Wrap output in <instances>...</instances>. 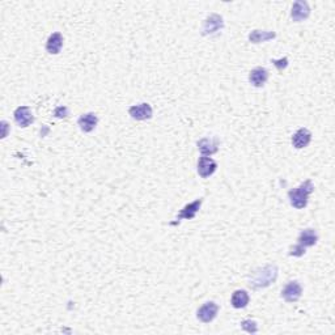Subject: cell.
I'll list each match as a JSON object with an SVG mask.
<instances>
[{
    "label": "cell",
    "mask_w": 335,
    "mask_h": 335,
    "mask_svg": "<svg viewBox=\"0 0 335 335\" xmlns=\"http://www.w3.org/2000/svg\"><path fill=\"white\" fill-rule=\"evenodd\" d=\"M218 169V162L215 161L211 157H207V156H202L198 160L197 165V171L198 174L202 177V178H208L209 176H212L213 173Z\"/></svg>",
    "instance_id": "obj_6"
},
{
    "label": "cell",
    "mask_w": 335,
    "mask_h": 335,
    "mask_svg": "<svg viewBox=\"0 0 335 335\" xmlns=\"http://www.w3.org/2000/svg\"><path fill=\"white\" fill-rule=\"evenodd\" d=\"M241 327H243L245 331L250 332V334H255V332L258 331V325L255 321H251V320H245L241 322Z\"/></svg>",
    "instance_id": "obj_19"
},
{
    "label": "cell",
    "mask_w": 335,
    "mask_h": 335,
    "mask_svg": "<svg viewBox=\"0 0 335 335\" xmlns=\"http://www.w3.org/2000/svg\"><path fill=\"white\" fill-rule=\"evenodd\" d=\"M219 313V305L213 301H208L198 309L197 318L203 323L212 322Z\"/></svg>",
    "instance_id": "obj_4"
},
{
    "label": "cell",
    "mask_w": 335,
    "mask_h": 335,
    "mask_svg": "<svg viewBox=\"0 0 335 335\" xmlns=\"http://www.w3.org/2000/svg\"><path fill=\"white\" fill-rule=\"evenodd\" d=\"M249 300H250V297H249L248 292L245 290H237L232 295L230 304H232L234 309H243L248 305Z\"/></svg>",
    "instance_id": "obj_18"
},
{
    "label": "cell",
    "mask_w": 335,
    "mask_h": 335,
    "mask_svg": "<svg viewBox=\"0 0 335 335\" xmlns=\"http://www.w3.org/2000/svg\"><path fill=\"white\" fill-rule=\"evenodd\" d=\"M97 123H99V118L94 113L83 114L78 119V125L83 132H92L96 129Z\"/></svg>",
    "instance_id": "obj_13"
},
{
    "label": "cell",
    "mask_w": 335,
    "mask_h": 335,
    "mask_svg": "<svg viewBox=\"0 0 335 335\" xmlns=\"http://www.w3.org/2000/svg\"><path fill=\"white\" fill-rule=\"evenodd\" d=\"M219 144H220V140L216 136L203 138L198 141V150L201 151L203 156H211L219 151Z\"/></svg>",
    "instance_id": "obj_11"
},
{
    "label": "cell",
    "mask_w": 335,
    "mask_h": 335,
    "mask_svg": "<svg viewBox=\"0 0 335 335\" xmlns=\"http://www.w3.org/2000/svg\"><path fill=\"white\" fill-rule=\"evenodd\" d=\"M202 203H203V199H197L193 203H188L181 209V212L177 215V220H182V219H186V220H192V219L195 218V215L198 213L199 208H201Z\"/></svg>",
    "instance_id": "obj_14"
},
{
    "label": "cell",
    "mask_w": 335,
    "mask_h": 335,
    "mask_svg": "<svg viewBox=\"0 0 335 335\" xmlns=\"http://www.w3.org/2000/svg\"><path fill=\"white\" fill-rule=\"evenodd\" d=\"M68 108L66 106H58L57 109L54 110V117L57 118H66L68 117Z\"/></svg>",
    "instance_id": "obj_22"
},
{
    "label": "cell",
    "mask_w": 335,
    "mask_h": 335,
    "mask_svg": "<svg viewBox=\"0 0 335 335\" xmlns=\"http://www.w3.org/2000/svg\"><path fill=\"white\" fill-rule=\"evenodd\" d=\"M302 295V287L299 281L292 280L288 281L285 287L281 290V297L287 302H296L299 301Z\"/></svg>",
    "instance_id": "obj_5"
},
{
    "label": "cell",
    "mask_w": 335,
    "mask_h": 335,
    "mask_svg": "<svg viewBox=\"0 0 335 335\" xmlns=\"http://www.w3.org/2000/svg\"><path fill=\"white\" fill-rule=\"evenodd\" d=\"M63 41H64V39H63V36L59 32H55V33L51 34L47 38V41H46V50H47L49 54H59L63 47Z\"/></svg>",
    "instance_id": "obj_15"
},
{
    "label": "cell",
    "mask_w": 335,
    "mask_h": 335,
    "mask_svg": "<svg viewBox=\"0 0 335 335\" xmlns=\"http://www.w3.org/2000/svg\"><path fill=\"white\" fill-rule=\"evenodd\" d=\"M310 15V8H309V4L304 0H297L295 2L291 9V18H292L295 22H301V21L306 20Z\"/></svg>",
    "instance_id": "obj_7"
},
{
    "label": "cell",
    "mask_w": 335,
    "mask_h": 335,
    "mask_svg": "<svg viewBox=\"0 0 335 335\" xmlns=\"http://www.w3.org/2000/svg\"><path fill=\"white\" fill-rule=\"evenodd\" d=\"M224 28V20L218 13H211L207 16L204 20L203 27H202V36H216L223 30Z\"/></svg>",
    "instance_id": "obj_3"
},
{
    "label": "cell",
    "mask_w": 335,
    "mask_h": 335,
    "mask_svg": "<svg viewBox=\"0 0 335 335\" xmlns=\"http://www.w3.org/2000/svg\"><path fill=\"white\" fill-rule=\"evenodd\" d=\"M271 63L276 67V69H278L279 72H281L283 69H285L288 67V59H287V58H281V59H278V60L271 59Z\"/></svg>",
    "instance_id": "obj_21"
},
{
    "label": "cell",
    "mask_w": 335,
    "mask_h": 335,
    "mask_svg": "<svg viewBox=\"0 0 335 335\" xmlns=\"http://www.w3.org/2000/svg\"><path fill=\"white\" fill-rule=\"evenodd\" d=\"M299 244L304 248H310L314 246L318 241V234L316 232V229L313 228H308V229L301 230V233L299 234V238H297Z\"/></svg>",
    "instance_id": "obj_16"
},
{
    "label": "cell",
    "mask_w": 335,
    "mask_h": 335,
    "mask_svg": "<svg viewBox=\"0 0 335 335\" xmlns=\"http://www.w3.org/2000/svg\"><path fill=\"white\" fill-rule=\"evenodd\" d=\"M312 140V132L308 129H300L297 130L292 136V146L296 150H302L305 147L309 146Z\"/></svg>",
    "instance_id": "obj_12"
},
{
    "label": "cell",
    "mask_w": 335,
    "mask_h": 335,
    "mask_svg": "<svg viewBox=\"0 0 335 335\" xmlns=\"http://www.w3.org/2000/svg\"><path fill=\"white\" fill-rule=\"evenodd\" d=\"M13 117H15L16 123L20 127H24V129L34 122L33 113H32L29 106H18L13 113Z\"/></svg>",
    "instance_id": "obj_9"
},
{
    "label": "cell",
    "mask_w": 335,
    "mask_h": 335,
    "mask_svg": "<svg viewBox=\"0 0 335 335\" xmlns=\"http://www.w3.org/2000/svg\"><path fill=\"white\" fill-rule=\"evenodd\" d=\"M279 270L276 265H267L265 267L254 270L249 275V285L253 290H259V288H266L269 285L274 284L278 279Z\"/></svg>",
    "instance_id": "obj_1"
},
{
    "label": "cell",
    "mask_w": 335,
    "mask_h": 335,
    "mask_svg": "<svg viewBox=\"0 0 335 335\" xmlns=\"http://www.w3.org/2000/svg\"><path fill=\"white\" fill-rule=\"evenodd\" d=\"M267 80H269V71L265 67H255L249 74V81L255 88H262Z\"/></svg>",
    "instance_id": "obj_10"
},
{
    "label": "cell",
    "mask_w": 335,
    "mask_h": 335,
    "mask_svg": "<svg viewBox=\"0 0 335 335\" xmlns=\"http://www.w3.org/2000/svg\"><path fill=\"white\" fill-rule=\"evenodd\" d=\"M276 38V33L274 30H253L249 34V41L251 43H262V42H267L270 39Z\"/></svg>",
    "instance_id": "obj_17"
},
{
    "label": "cell",
    "mask_w": 335,
    "mask_h": 335,
    "mask_svg": "<svg viewBox=\"0 0 335 335\" xmlns=\"http://www.w3.org/2000/svg\"><path fill=\"white\" fill-rule=\"evenodd\" d=\"M129 114L131 115L132 119L136 121H147L151 119L152 118V106L150 104H147V102H143V104L139 105H134L131 108L129 109Z\"/></svg>",
    "instance_id": "obj_8"
},
{
    "label": "cell",
    "mask_w": 335,
    "mask_h": 335,
    "mask_svg": "<svg viewBox=\"0 0 335 335\" xmlns=\"http://www.w3.org/2000/svg\"><path fill=\"white\" fill-rule=\"evenodd\" d=\"M304 254H305V248L300 244H296L290 248V255H292V257H302Z\"/></svg>",
    "instance_id": "obj_20"
},
{
    "label": "cell",
    "mask_w": 335,
    "mask_h": 335,
    "mask_svg": "<svg viewBox=\"0 0 335 335\" xmlns=\"http://www.w3.org/2000/svg\"><path fill=\"white\" fill-rule=\"evenodd\" d=\"M314 186L310 180H306L296 188H292L288 192V198H290L291 206L295 207L297 209L305 208L308 204V198L309 195L313 193Z\"/></svg>",
    "instance_id": "obj_2"
}]
</instances>
